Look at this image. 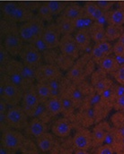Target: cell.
<instances>
[{
	"label": "cell",
	"instance_id": "cell-23",
	"mask_svg": "<svg viewBox=\"0 0 124 154\" xmlns=\"http://www.w3.org/2000/svg\"><path fill=\"white\" fill-rule=\"evenodd\" d=\"M35 89H36V92L39 97L40 102L42 104H44L51 97L50 88L46 82H36Z\"/></svg>",
	"mask_w": 124,
	"mask_h": 154
},
{
	"label": "cell",
	"instance_id": "cell-13",
	"mask_svg": "<svg viewBox=\"0 0 124 154\" xmlns=\"http://www.w3.org/2000/svg\"><path fill=\"white\" fill-rule=\"evenodd\" d=\"M111 128L106 122H101L97 124L92 130L93 146H101L105 142Z\"/></svg>",
	"mask_w": 124,
	"mask_h": 154
},
{
	"label": "cell",
	"instance_id": "cell-11",
	"mask_svg": "<svg viewBox=\"0 0 124 154\" xmlns=\"http://www.w3.org/2000/svg\"><path fill=\"white\" fill-rule=\"evenodd\" d=\"M61 33L59 32V29L57 28L55 23H50L46 24L44 31L41 34L42 38L48 44L50 48H58L59 46Z\"/></svg>",
	"mask_w": 124,
	"mask_h": 154
},
{
	"label": "cell",
	"instance_id": "cell-3",
	"mask_svg": "<svg viewBox=\"0 0 124 154\" xmlns=\"http://www.w3.org/2000/svg\"><path fill=\"white\" fill-rule=\"evenodd\" d=\"M5 121L9 128L19 131L26 129L29 123V116L24 110L21 105L9 107L6 114Z\"/></svg>",
	"mask_w": 124,
	"mask_h": 154
},
{
	"label": "cell",
	"instance_id": "cell-43",
	"mask_svg": "<svg viewBox=\"0 0 124 154\" xmlns=\"http://www.w3.org/2000/svg\"><path fill=\"white\" fill-rule=\"evenodd\" d=\"M96 154H114V150L110 144H103L98 147Z\"/></svg>",
	"mask_w": 124,
	"mask_h": 154
},
{
	"label": "cell",
	"instance_id": "cell-27",
	"mask_svg": "<svg viewBox=\"0 0 124 154\" xmlns=\"http://www.w3.org/2000/svg\"><path fill=\"white\" fill-rule=\"evenodd\" d=\"M37 13H38V16L41 18V20L47 23H53V15L50 12V10L49 9L46 2L43 3V4H41L38 8H37Z\"/></svg>",
	"mask_w": 124,
	"mask_h": 154
},
{
	"label": "cell",
	"instance_id": "cell-33",
	"mask_svg": "<svg viewBox=\"0 0 124 154\" xmlns=\"http://www.w3.org/2000/svg\"><path fill=\"white\" fill-rule=\"evenodd\" d=\"M116 85L117 84H113V86H111L109 89H107L106 91H104L101 95V100L105 101V102H108V103H111L113 105L115 100H116Z\"/></svg>",
	"mask_w": 124,
	"mask_h": 154
},
{
	"label": "cell",
	"instance_id": "cell-32",
	"mask_svg": "<svg viewBox=\"0 0 124 154\" xmlns=\"http://www.w3.org/2000/svg\"><path fill=\"white\" fill-rule=\"evenodd\" d=\"M17 5H18V3H15V2H6L2 5L1 10H2L3 16L5 21L10 22V19Z\"/></svg>",
	"mask_w": 124,
	"mask_h": 154
},
{
	"label": "cell",
	"instance_id": "cell-17",
	"mask_svg": "<svg viewBox=\"0 0 124 154\" xmlns=\"http://www.w3.org/2000/svg\"><path fill=\"white\" fill-rule=\"evenodd\" d=\"M96 65L98 66V67L100 69L103 70L106 74H114L121 66V65L117 61L116 57H112V56L105 57L103 59H102Z\"/></svg>",
	"mask_w": 124,
	"mask_h": 154
},
{
	"label": "cell",
	"instance_id": "cell-19",
	"mask_svg": "<svg viewBox=\"0 0 124 154\" xmlns=\"http://www.w3.org/2000/svg\"><path fill=\"white\" fill-rule=\"evenodd\" d=\"M74 38L76 39L78 47L80 48V50H85L90 43H91V35H90V32H89V30L87 29H78V30H76V32H74Z\"/></svg>",
	"mask_w": 124,
	"mask_h": 154
},
{
	"label": "cell",
	"instance_id": "cell-38",
	"mask_svg": "<svg viewBox=\"0 0 124 154\" xmlns=\"http://www.w3.org/2000/svg\"><path fill=\"white\" fill-rule=\"evenodd\" d=\"M40 52H41L42 54L43 53H45L46 51H48L50 48L48 46V44L45 42V40L42 38L41 36H39V37H37V38H35L33 41V43H32Z\"/></svg>",
	"mask_w": 124,
	"mask_h": 154
},
{
	"label": "cell",
	"instance_id": "cell-20",
	"mask_svg": "<svg viewBox=\"0 0 124 154\" xmlns=\"http://www.w3.org/2000/svg\"><path fill=\"white\" fill-rule=\"evenodd\" d=\"M44 105L48 112L52 116L62 114V103L60 96H51L44 103Z\"/></svg>",
	"mask_w": 124,
	"mask_h": 154
},
{
	"label": "cell",
	"instance_id": "cell-24",
	"mask_svg": "<svg viewBox=\"0 0 124 154\" xmlns=\"http://www.w3.org/2000/svg\"><path fill=\"white\" fill-rule=\"evenodd\" d=\"M84 13V12L83 6L77 4H70V5H67L62 14L66 16L67 18L75 21L78 17H80Z\"/></svg>",
	"mask_w": 124,
	"mask_h": 154
},
{
	"label": "cell",
	"instance_id": "cell-12",
	"mask_svg": "<svg viewBox=\"0 0 124 154\" xmlns=\"http://www.w3.org/2000/svg\"><path fill=\"white\" fill-rule=\"evenodd\" d=\"M72 131V125L69 121V119L66 116L59 117L57 120H55L51 125V133L60 138L68 137Z\"/></svg>",
	"mask_w": 124,
	"mask_h": 154
},
{
	"label": "cell",
	"instance_id": "cell-18",
	"mask_svg": "<svg viewBox=\"0 0 124 154\" xmlns=\"http://www.w3.org/2000/svg\"><path fill=\"white\" fill-rule=\"evenodd\" d=\"M60 100H61V103H62V115L66 117L71 116L73 115L76 108H75V105H74L70 96L65 90V83H64V89L60 94Z\"/></svg>",
	"mask_w": 124,
	"mask_h": 154
},
{
	"label": "cell",
	"instance_id": "cell-15",
	"mask_svg": "<svg viewBox=\"0 0 124 154\" xmlns=\"http://www.w3.org/2000/svg\"><path fill=\"white\" fill-rule=\"evenodd\" d=\"M55 24L57 28L59 29L61 35H68V34H74L76 32V25L75 22L73 20H70L64 16L63 14H60L57 16L55 20Z\"/></svg>",
	"mask_w": 124,
	"mask_h": 154
},
{
	"label": "cell",
	"instance_id": "cell-34",
	"mask_svg": "<svg viewBox=\"0 0 124 154\" xmlns=\"http://www.w3.org/2000/svg\"><path fill=\"white\" fill-rule=\"evenodd\" d=\"M39 148L36 143L32 142L30 139H25L20 152L24 154H40Z\"/></svg>",
	"mask_w": 124,
	"mask_h": 154
},
{
	"label": "cell",
	"instance_id": "cell-10",
	"mask_svg": "<svg viewBox=\"0 0 124 154\" xmlns=\"http://www.w3.org/2000/svg\"><path fill=\"white\" fill-rule=\"evenodd\" d=\"M72 142L76 150L88 151L93 146L92 132L85 127H80L76 132Z\"/></svg>",
	"mask_w": 124,
	"mask_h": 154
},
{
	"label": "cell",
	"instance_id": "cell-16",
	"mask_svg": "<svg viewBox=\"0 0 124 154\" xmlns=\"http://www.w3.org/2000/svg\"><path fill=\"white\" fill-rule=\"evenodd\" d=\"M35 143H36L41 152L47 153V152H50L55 143L53 134H50L49 132L45 133L44 134H42L35 139Z\"/></svg>",
	"mask_w": 124,
	"mask_h": 154
},
{
	"label": "cell",
	"instance_id": "cell-49",
	"mask_svg": "<svg viewBox=\"0 0 124 154\" xmlns=\"http://www.w3.org/2000/svg\"><path fill=\"white\" fill-rule=\"evenodd\" d=\"M21 154H24V153H21Z\"/></svg>",
	"mask_w": 124,
	"mask_h": 154
},
{
	"label": "cell",
	"instance_id": "cell-40",
	"mask_svg": "<svg viewBox=\"0 0 124 154\" xmlns=\"http://www.w3.org/2000/svg\"><path fill=\"white\" fill-rule=\"evenodd\" d=\"M99 6L97 5L96 2H87L83 5V9L85 14L91 17V15L97 10Z\"/></svg>",
	"mask_w": 124,
	"mask_h": 154
},
{
	"label": "cell",
	"instance_id": "cell-21",
	"mask_svg": "<svg viewBox=\"0 0 124 154\" xmlns=\"http://www.w3.org/2000/svg\"><path fill=\"white\" fill-rule=\"evenodd\" d=\"M124 27L115 24H107L105 27V34H106V39L110 42L117 41L121 35L123 33Z\"/></svg>",
	"mask_w": 124,
	"mask_h": 154
},
{
	"label": "cell",
	"instance_id": "cell-14",
	"mask_svg": "<svg viewBox=\"0 0 124 154\" xmlns=\"http://www.w3.org/2000/svg\"><path fill=\"white\" fill-rule=\"evenodd\" d=\"M25 130L30 136H33L36 139L48 132V126L47 123L41 120V118L32 117L31 120H29L28 125Z\"/></svg>",
	"mask_w": 124,
	"mask_h": 154
},
{
	"label": "cell",
	"instance_id": "cell-7",
	"mask_svg": "<svg viewBox=\"0 0 124 154\" xmlns=\"http://www.w3.org/2000/svg\"><path fill=\"white\" fill-rule=\"evenodd\" d=\"M41 104L39 97L36 92L35 84L24 90L23 100L21 101V106L29 117H33L36 109H38L39 105Z\"/></svg>",
	"mask_w": 124,
	"mask_h": 154
},
{
	"label": "cell",
	"instance_id": "cell-48",
	"mask_svg": "<svg viewBox=\"0 0 124 154\" xmlns=\"http://www.w3.org/2000/svg\"><path fill=\"white\" fill-rule=\"evenodd\" d=\"M120 7L124 10V1H122V2H121V3H120Z\"/></svg>",
	"mask_w": 124,
	"mask_h": 154
},
{
	"label": "cell",
	"instance_id": "cell-1",
	"mask_svg": "<svg viewBox=\"0 0 124 154\" xmlns=\"http://www.w3.org/2000/svg\"><path fill=\"white\" fill-rule=\"evenodd\" d=\"M15 23H10L7 27L2 26V46L10 53L13 57H18L24 45L25 44L18 33V27Z\"/></svg>",
	"mask_w": 124,
	"mask_h": 154
},
{
	"label": "cell",
	"instance_id": "cell-42",
	"mask_svg": "<svg viewBox=\"0 0 124 154\" xmlns=\"http://www.w3.org/2000/svg\"><path fill=\"white\" fill-rule=\"evenodd\" d=\"M113 54L115 57H124V45L118 40L113 44Z\"/></svg>",
	"mask_w": 124,
	"mask_h": 154
},
{
	"label": "cell",
	"instance_id": "cell-30",
	"mask_svg": "<svg viewBox=\"0 0 124 154\" xmlns=\"http://www.w3.org/2000/svg\"><path fill=\"white\" fill-rule=\"evenodd\" d=\"M114 84L113 81L109 78V77H105L104 79H103L101 82H97L96 84H94L93 86V89L94 91V92H96L97 94L101 95L104 91H106L107 89H109L111 86H113Z\"/></svg>",
	"mask_w": 124,
	"mask_h": 154
},
{
	"label": "cell",
	"instance_id": "cell-41",
	"mask_svg": "<svg viewBox=\"0 0 124 154\" xmlns=\"http://www.w3.org/2000/svg\"><path fill=\"white\" fill-rule=\"evenodd\" d=\"M113 75L118 84L124 85V65H122L119 69L114 74H113Z\"/></svg>",
	"mask_w": 124,
	"mask_h": 154
},
{
	"label": "cell",
	"instance_id": "cell-9",
	"mask_svg": "<svg viewBox=\"0 0 124 154\" xmlns=\"http://www.w3.org/2000/svg\"><path fill=\"white\" fill-rule=\"evenodd\" d=\"M63 78L61 69L56 64L42 63L37 66L36 82H47L52 79Z\"/></svg>",
	"mask_w": 124,
	"mask_h": 154
},
{
	"label": "cell",
	"instance_id": "cell-36",
	"mask_svg": "<svg viewBox=\"0 0 124 154\" xmlns=\"http://www.w3.org/2000/svg\"><path fill=\"white\" fill-rule=\"evenodd\" d=\"M13 58V57L10 55V53L3 47L1 46L0 48V66L1 68L5 67Z\"/></svg>",
	"mask_w": 124,
	"mask_h": 154
},
{
	"label": "cell",
	"instance_id": "cell-2",
	"mask_svg": "<svg viewBox=\"0 0 124 154\" xmlns=\"http://www.w3.org/2000/svg\"><path fill=\"white\" fill-rule=\"evenodd\" d=\"M46 24L41 18L33 16L30 21L20 23L18 26V33L24 43H33L39 36H41Z\"/></svg>",
	"mask_w": 124,
	"mask_h": 154
},
{
	"label": "cell",
	"instance_id": "cell-6",
	"mask_svg": "<svg viewBox=\"0 0 124 154\" xmlns=\"http://www.w3.org/2000/svg\"><path fill=\"white\" fill-rule=\"evenodd\" d=\"M18 57L24 64L35 67L44 63L42 53L40 52L32 43H25Z\"/></svg>",
	"mask_w": 124,
	"mask_h": 154
},
{
	"label": "cell",
	"instance_id": "cell-8",
	"mask_svg": "<svg viewBox=\"0 0 124 154\" xmlns=\"http://www.w3.org/2000/svg\"><path fill=\"white\" fill-rule=\"evenodd\" d=\"M59 49L60 53L75 59L76 61L79 58L81 50L76 41V39L74 38L73 34L61 36Z\"/></svg>",
	"mask_w": 124,
	"mask_h": 154
},
{
	"label": "cell",
	"instance_id": "cell-25",
	"mask_svg": "<svg viewBox=\"0 0 124 154\" xmlns=\"http://www.w3.org/2000/svg\"><path fill=\"white\" fill-rule=\"evenodd\" d=\"M108 23L115 25H124V10L121 7L108 12ZM108 23V24H109Z\"/></svg>",
	"mask_w": 124,
	"mask_h": 154
},
{
	"label": "cell",
	"instance_id": "cell-29",
	"mask_svg": "<svg viewBox=\"0 0 124 154\" xmlns=\"http://www.w3.org/2000/svg\"><path fill=\"white\" fill-rule=\"evenodd\" d=\"M21 74H22V75L24 76V78L26 81L36 82V79H37V67L24 64V66H23Z\"/></svg>",
	"mask_w": 124,
	"mask_h": 154
},
{
	"label": "cell",
	"instance_id": "cell-31",
	"mask_svg": "<svg viewBox=\"0 0 124 154\" xmlns=\"http://www.w3.org/2000/svg\"><path fill=\"white\" fill-rule=\"evenodd\" d=\"M74 22H75V25H76L77 30H78V29H87V30H89V28L94 23V21L91 19V17L88 16L87 14H85L84 13L80 17H78L77 20H75Z\"/></svg>",
	"mask_w": 124,
	"mask_h": 154
},
{
	"label": "cell",
	"instance_id": "cell-26",
	"mask_svg": "<svg viewBox=\"0 0 124 154\" xmlns=\"http://www.w3.org/2000/svg\"><path fill=\"white\" fill-rule=\"evenodd\" d=\"M76 63V60L60 53L59 54L58 57H57V61H56V65L61 69V71H66L68 72Z\"/></svg>",
	"mask_w": 124,
	"mask_h": 154
},
{
	"label": "cell",
	"instance_id": "cell-28",
	"mask_svg": "<svg viewBox=\"0 0 124 154\" xmlns=\"http://www.w3.org/2000/svg\"><path fill=\"white\" fill-rule=\"evenodd\" d=\"M49 9L50 10L53 16H59L62 14L64 9L67 6V4L61 1H48L46 2Z\"/></svg>",
	"mask_w": 124,
	"mask_h": 154
},
{
	"label": "cell",
	"instance_id": "cell-4",
	"mask_svg": "<svg viewBox=\"0 0 124 154\" xmlns=\"http://www.w3.org/2000/svg\"><path fill=\"white\" fill-rule=\"evenodd\" d=\"M24 91L18 86L1 80L0 82V97L9 107L21 104Z\"/></svg>",
	"mask_w": 124,
	"mask_h": 154
},
{
	"label": "cell",
	"instance_id": "cell-47",
	"mask_svg": "<svg viewBox=\"0 0 124 154\" xmlns=\"http://www.w3.org/2000/svg\"><path fill=\"white\" fill-rule=\"evenodd\" d=\"M118 41H119V42H121L122 44H123V45H124V32H123V33H122V34L121 35V37L119 38Z\"/></svg>",
	"mask_w": 124,
	"mask_h": 154
},
{
	"label": "cell",
	"instance_id": "cell-46",
	"mask_svg": "<svg viewBox=\"0 0 124 154\" xmlns=\"http://www.w3.org/2000/svg\"><path fill=\"white\" fill-rule=\"evenodd\" d=\"M74 154H89V152L87 151H84V150H76Z\"/></svg>",
	"mask_w": 124,
	"mask_h": 154
},
{
	"label": "cell",
	"instance_id": "cell-5",
	"mask_svg": "<svg viewBox=\"0 0 124 154\" xmlns=\"http://www.w3.org/2000/svg\"><path fill=\"white\" fill-rule=\"evenodd\" d=\"M25 139V136L22 134L21 131L9 128L2 132L1 146L17 152L21 150Z\"/></svg>",
	"mask_w": 124,
	"mask_h": 154
},
{
	"label": "cell",
	"instance_id": "cell-44",
	"mask_svg": "<svg viewBox=\"0 0 124 154\" xmlns=\"http://www.w3.org/2000/svg\"><path fill=\"white\" fill-rule=\"evenodd\" d=\"M113 109L115 110H124V94L116 98L113 103Z\"/></svg>",
	"mask_w": 124,
	"mask_h": 154
},
{
	"label": "cell",
	"instance_id": "cell-39",
	"mask_svg": "<svg viewBox=\"0 0 124 154\" xmlns=\"http://www.w3.org/2000/svg\"><path fill=\"white\" fill-rule=\"evenodd\" d=\"M96 45L102 49V51L105 54L106 57L107 56H111L113 53V44H112L108 40L102 41L100 43H97Z\"/></svg>",
	"mask_w": 124,
	"mask_h": 154
},
{
	"label": "cell",
	"instance_id": "cell-35",
	"mask_svg": "<svg viewBox=\"0 0 124 154\" xmlns=\"http://www.w3.org/2000/svg\"><path fill=\"white\" fill-rule=\"evenodd\" d=\"M90 56H91L92 59L94 60V62L95 64H97L98 62H100L102 59H103L106 57L105 54L102 51V49L96 44L90 50Z\"/></svg>",
	"mask_w": 124,
	"mask_h": 154
},
{
	"label": "cell",
	"instance_id": "cell-37",
	"mask_svg": "<svg viewBox=\"0 0 124 154\" xmlns=\"http://www.w3.org/2000/svg\"><path fill=\"white\" fill-rule=\"evenodd\" d=\"M107 75L103 70L98 68L97 70H94L91 75V83H92V86H94V84H96L97 82H101L103 79H104L105 77H107Z\"/></svg>",
	"mask_w": 124,
	"mask_h": 154
},
{
	"label": "cell",
	"instance_id": "cell-22",
	"mask_svg": "<svg viewBox=\"0 0 124 154\" xmlns=\"http://www.w3.org/2000/svg\"><path fill=\"white\" fill-rule=\"evenodd\" d=\"M89 32L91 35L92 40L97 44L102 41L107 40L106 39V34H105V27L100 26L97 23L94 22L93 25L89 28Z\"/></svg>",
	"mask_w": 124,
	"mask_h": 154
},
{
	"label": "cell",
	"instance_id": "cell-45",
	"mask_svg": "<svg viewBox=\"0 0 124 154\" xmlns=\"http://www.w3.org/2000/svg\"><path fill=\"white\" fill-rule=\"evenodd\" d=\"M96 4L104 12H109L111 7H112V5H113V2H111V1H103L102 0V1H97Z\"/></svg>",
	"mask_w": 124,
	"mask_h": 154
}]
</instances>
